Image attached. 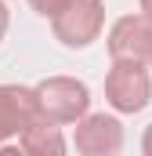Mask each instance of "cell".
<instances>
[{"label":"cell","mask_w":152,"mask_h":156,"mask_svg":"<svg viewBox=\"0 0 152 156\" xmlns=\"http://www.w3.org/2000/svg\"><path fill=\"white\" fill-rule=\"evenodd\" d=\"M123 149V123L116 116L94 113L76 123V153L80 156H119Z\"/></svg>","instance_id":"cell-5"},{"label":"cell","mask_w":152,"mask_h":156,"mask_svg":"<svg viewBox=\"0 0 152 156\" xmlns=\"http://www.w3.org/2000/svg\"><path fill=\"white\" fill-rule=\"evenodd\" d=\"M102 22H105L102 0H69V7L51 22V29L65 47H87L91 40H98Z\"/></svg>","instance_id":"cell-3"},{"label":"cell","mask_w":152,"mask_h":156,"mask_svg":"<svg viewBox=\"0 0 152 156\" xmlns=\"http://www.w3.org/2000/svg\"><path fill=\"white\" fill-rule=\"evenodd\" d=\"M149 62H152V58H149Z\"/></svg>","instance_id":"cell-13"},{"label":"cell","mask_w":152,"mask_h":156,"mask_svg":"<svg viewBox=\"0 0 152 156\" xmlns=\"http://www.w3.org/2000/svg\"><path fill=\"white\" fill-rule=\"evenodd\" d=\"M141 15H145V18L152 22V0H141Z\"/></svg>","instance_id":"cell-11"},{"label":"cell","mask_w":152,"mask_h":156,"mask_svg":"<svg viewBox=\"0 0 152 156\" xmlns=\"http://www.w3.org/2000/svg\"><path fill=\"white\" fill-rule=\"evenodd\" d=\"M0 156H26V153H22V149H11V145H7V149H0Z\"/></svg>","instance_id":"cell-12"},{"label":"cell","mask_w":152,"mask_h":156,"mask_svg":"<svg viewBox=\"0 0 152 156\" xmlns=\"http://www.w3.org/2000/svg\"><path fill=\"white\" fill-rule=\"evenodd\" d=\"M141 153L152 156V123H149V131H145V138H141Z\"/></svg>","instance_id":"cell-9"},{"label":"cell","mask_w":152,"mask_h":156,"mask_svg":"<svg viewBox=\"0 0 152 156\" xmlns=\"http://www.w3.org/2000/svg\"><path fill=\"white\" fill-rule=\"evenodd\" d=\"M33 91L40 102V116L51 123H80L87 116L91 91H87V83H80L73 76H47Z\"/></svg>","instance_id":"cell-1"},{"label":"cell","mask_w":152,"mask_h":156,"mask_svg":"<svg viewBox=\"0 0 152 156\" xmlns=\"http://www.w3.org/2000/svg\"><path fill=\"white\" fill-rule=\"evenodd\" d=\"M33 120H40L36 91L18 83H0V142H7L11 134H22Z\"/></svg>","instance_id":"cell-6"},{"label":"cell","mask_w":152,"mask_h":156,"mask_svg":"<svg viewBox=\"0 0 152 156\" xmlns=\"http://www.w3.org/2000/svg\"><path fill=\"white\" fill-rule=\"evenodd\" d=\"M29 4H33V11H40V15H43V18H51V22L69 7V0H29Z\"/></svg>","instance_id":"cell-8"},{"label":"cell","mask_w":152,"mask_h":156,"mask_svg":"<svg viewBox=\"0 0 152 156\" xmlns=\"http://www.w3.org/2000/svg\"><path fill=\"white\" fill-rule=\"evenodd\" d=\"M112 62H149L152 58V22L145 15H123L109 29Z\"/></svg>","instance_id":"cell-4"},{"label":"cell","mask_w":152,"mask_h":156,"mask_svg":"<svg viewBox=\"0 0 152 156\" xmlns=\"http://www.w3.org/2000/svg\"><path fill=\"white\" fill-rule=\"evenodd\" d=\"M22 153L26 156H65V138L58 131V123L51 120H33L22 131Z\"/></svg>","instance_id":"cell-7"},{"label":"cell","mask_w":152,"mask_h":156,"mask_svg":"<svg viewBox=\"0 0 152 156\" xmlns=\"http://www.w3.org/2000/svg\"><path fill=\"white\" fill-rule=\"evenodd\" d=\"M4 33H7V7L0 4V40H4Z\"/></svg>","instance_id":"cell-10"},{"label":"cell","mask_w":152,"mask_h":156,"mask_svg":"<svg viewBox=\"0 0 152 156\" xmlns=\"http://www.w3.org/2000/svg\"><path fill=\"white\" fill-rule=\"evenodd\" d=\"M105 98L116 113H141L152 102V80L145 62H112L105 76Z\"/></svg>","instance_id":"cell-2"}]
</instances>
